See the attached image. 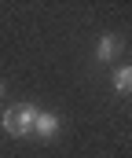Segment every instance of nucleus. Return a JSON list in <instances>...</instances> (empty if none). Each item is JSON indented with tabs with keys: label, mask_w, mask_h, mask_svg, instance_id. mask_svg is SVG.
<instances>
[{
	"label": "nucleus",
	"mask_w": 132,
	"mask_h": 158,
	"mask_svg": "<svg viewBox=\"0 0 132 158\" xmlns=\"http://www.w3.org/2000/svg\"><path fill=\"white\" fill-rule=\"evenodd\" d=\"M110 81H114V92H121V96H129V92H132V66H118Z\"/></svg>",
	"instance_id": "nucleus-4"
},
{
	"label": "nucleus",
	"mask_w": 132,
	"mask_h": 158,
	"mask_svg": "<svg viewBox=\"0 0 132 158\" xmlns=\"http://www.w3.org/2000/svg\"><path fill=\"white\" fill-rule=\"evenodd\" d=\"M37 107L33 103H15L7 114H4V129L11 132V136H30L33 132V125H37Z\"/></svg>",
	"instance_id": "nucleus-1"
},
{
	"label": "nucleus",
	"mask_w": 132,
	"mask_h": 158,
	"mask_svg": "<svg viewBox=\"0 0 132 158\" xmlns=\"http://www.w3.org/2000/svg\"><path fill=\"white\" fill-rule=\"evenodd\" d=\"M118 44H121V40L114 37V33H103V37H99V44H95V59H99V63H106V59H114V52H118Z\"/></svg>",
	"instance_id": "nucleus-3"
},
{
	"label": "nucleus",
	"mask_w": 132,
	"mask_h": 158,
	"mask_svg": "<svg viewBox=\"0 0 132 158\" xmlns=\"http://www.w3.org/2000/svg\"><path fill=\"white\" fill-rule=\"evenodd\" d=\"M0 96H4V85H0Z\"/></svg>",
	"instance_id": "nucleus-5"
},
{
	"label": "nucleus",
	"mask_w": 132,
	"mask_h": 158,
	"mask_svg": "<svg viewBox=\"0 0 132 158\" xmlns=\"http://www.w3.org/2000/svg\"><path fill=\"white\" fill-rule=\"evenodd\" d=\"M33 132H37L41 140H51V136L59 132V114H51V110H41V114H37V125H33Z\"/></svg>",
	"instance_id": "nucleus-2"
}]
</instances>
